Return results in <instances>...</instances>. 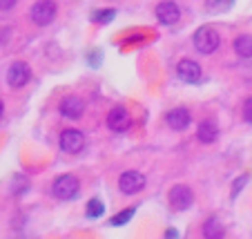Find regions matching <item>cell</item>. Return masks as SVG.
Segmentation results:
<instances>
[{
	"label": "cell",
	"instance_id": "1",
	"mask_svg": "<svg viewBox=\"0 0 252 239\" xmlns=\"http://www.w3.org/2000/svg\"><path fill=\"white\" fill-rule=\"evenodd\" d=\"M192 43H194V49L199 54H203V56H210V54H214L217 49H219L221 36H219V32H217L214 27H210V25H203V27H199L194 32V36H192Z\"/></svg>",
	"mask_w": 252,
	"mask_h": 239
},
{
	"label": "cell",
	"instance_id": "2",
	"mask_svg": "<svg viewBox=\"0 0 252 239\" xmlns=\"http://www.w3.org/2000/svg\"><path fill=\"white\" fill-rule=\"evenodd\" d=\"M78 192H81V183L74 174H61L56 181L52 183V195L61 201H69L76 199Z\"/></svg>",
	"mask_w": 252,
	"mask_h": 239
},
{
	"label": "cell",
	"instance_id": "3",
	"mask_svg": "<svg viewBox=\"0 0 252 239\" xmlns=\"http://www.w3.org/2000/svg\"><path fill=\"white\" fill-rule=\"evenodd\" d=\"M56 14H58V7L54 0H36L32 5V9H29V18L38 25V27L52 25L54 18H56Z\"/></svg>",
	"mask_w": 252,
	"mask_h": 239
},
{
	"label": "cell",
	"instance_id": "4",
	"mask_svg": "<svg viewBox=\"0 0 252 239\" xmlns=\"http://www.w3.org/2000/svg\"><path fill=\"white\" fill-rule=\"evenodd\" d=\"M58 143H61V150L67 154H78L85 150V134L81 132V130L76 128H67L61 132V139H58Z\"/></svg>",
	"mask_w": 252,
	"mask_h": 239
},
{
	"label": "cell",
	"instance_id": "5",
	"mask_svg": "<svg viewBox=\"0 0 252 239\" xmlns=\"http://www.w3.org/2000/svg\"><path fill=\"white\" fill-rule=\"evenodd\" d=\"M145 174H141L138 170H127L119 177V190L123 195H138L145 188Z\"/></svg>",
	"mask_w": 252,
	"mask_h": 239
},
{
	"label": "cell",
	"instance_id": "6",
	"mask_svg": "<svg viewBox=\"0 0 252 239\" xmlns=\"http://www.w3.org/2000/svg\"><path fill=\"white\" fill-rule=\"evenodd\" d=\"M58 112H61V116H65V119H69V121H78L85 114V101H83L81 96L69 94L58 103Z\"/></svg>",
	"mask_w": 252,
	"mask_h": 239
},
{
	"label": "cell",
	"instance_id": "7",
	"mask_svg": "<svg viewBox=\"0 0 252 239\" xmlns=\"http://www.w3.org/2000/svg\"><path fill=\"white\" fill-rule=\"evenodd\" d=\"M29 78H32V69H29V65L23 61L11 63L9 69H7V83H9V87H14V90L25 87L29 83Z\"/></svg>",
	"mask_w": 252,
	"mask_h": 239
},
{
	"label": "cell",
	"instance_id": "8",
	"mask_svg": "<svg viewBox=\"0 0 252 239\" xmlns=\"http://www.w3.org/2000/svg\"><path fill=\"white\" fill-rule=\"evenodd\" d=\"M167 199H170V206L174 208V210H188V208L194 204V192H192V188L179 183V186H174L170 190Z\"/></svg>",
	"mask_w": 252,
	"mask_h": 239
},
{
	"label": "cell",
	"instance_id": "9",
	"mask_svg": "<svg viewBox=\"0 0 252 239\" xmlns=\"http://www.w3.org/2000/svg\"><path fill=\"white\" fill-rule=\"evenodd\" d=\"M129 125H132V119H129V112L125 110L123 105H116L107 112V128H110L112 132L123 134L129 130Z\"/></svg>",
	"mask_w": 252,
	"mask_h": 239
},
{
	"label": "cell",
	"instance_id": "10",
	"mask_svg": "<svg viewBox=\"0 0 252 239\" xmlns=\"http://www.w3.org/2000/svg\"><path fill=\"white\" fill-rule=\"evenodd\" d=\"M154 14H157L158 23L167 25V27H172V25H176L179 20H181V9H179V5L172 2V0H163V2H158L157 9H154Z\"/></svg>",
	"mask_w": 252,
	"mask_h": 239
},
{
	"label": "cell",
	"instance_id": "11",
	"mask_svg": "<svg viewBox=\"0 0 252 239\" xmlns=\"http://www.w3.org/2000/svg\"><path fill=\"white\" fill-rule=\"evenodd\" d=\"M165 123L174 132H183V130H188L192 125V114L188 107H172L165 114Z\"/></svg>",
	"mask_w": 252,
	"mask_h": 239
},
{
	"label": "cell",
	"instance_id": "12",
	"mask_svg": "<svg viewBox=\"0 0 252 239\" xmlns=\"http://www.w3.org/2000/svg\"><path fill=\"white\" fill-rule=\"evenodd\" d=\"M201 65L196 61H192V58H183V61H179V65H176V76L181 78L183 83H190V85H194V83L201 81Z\"/></svg>",
	"mask_w": 252,
	"mask_h": 239
},
{
	"label": "cell",
	"instance_id": "13",
	"mask_svg": "<svg viewBox=\"0 0 252 239\" xmlns=\"http://www.w3.org/2000/svg\"><path fill=\"white\" fill-rule=\"evenodd\" d=\"M217 137H219L217 123H214V121H201L199 128H196V139H199L203 145H210L217 141Z\"/></svg>",
	"mask_w": 252,
	"mask_h": 239
},
{
	"label": "cell",
	"instance_id": "14",
	"mask_svg": "<svg viewBox=\"0 0 252 239\" xmlns=\"http://www.w3.org/2000/svg\"><path fill=\"white\" fill-rule=\"evenodd\" d=\"M203 239H225V228L217 217H210L203 224Z\"/></svg>",
	"mask_w": 252,
	"mask_h": 239
},
{
	"label": "cell",
	"instance_id": "15",
	"mask_svg": "<svg viewBox=\"0 0 252 239\" xmlns=\"http://www.w3.org/2000/svg\"><path fill=\"white\" fill-rule=\"evenodd\" d=\"M234 52L241 58H252V36L250 34H241L234 38Z\"/></svg>",
	"mask_w": 252,
	"mask_h": 239
},
{
	"label": "cell",
	"instance_id": "16",
	"mask_svg": "<svg viewBox=\"0 0 252 239\" xmlns=\"http://www.w3.org/2000/svg\"><path fill=\"white\" fill-rule=\"evenodd\" d=\"M134 212H136V208H134V206L127 208V210H121L116 217H112L110 224H112V226H125V224H127V221L134 217Z\"/></svg>",
	"mask_w": 252,
	"mask_h": 239
},
{
	"label": "cell",
	"instance_id": "17",
	"mask_svg": "<svg viewBox=\"0 0 252 239\" xmlns=\"http://www.w3.org/2000/svg\"><path fill=\"white\" fill-rule=\"evenodd\" d=\"M114 16H116L114 9H100V11H94L92 20H94V23H98V25H107V23H112V20H114Z\"/></svg>",
	"mask_w": 252,
	"mask_h": 239
},
{
	"label": "cell",
	"instance_id": "18",
	"mask_svg": "<svg viewBox=\"0 0 252 239\" xmlns=\"http://www.w3.org/2000/svg\"><path fill=\"white\" fill-rule=\"evenodd\" d=\"M105 212V206L100 199H92L90 204H87V217L90 219H96V217H100Z\"/></svg>",
	"mask_w": 252,
	"mask_h": 239
},
{
	"label": "cell",
	"instance_id": "19",
	"mask_svg": "<svg viewBox=\"0 0 252 239\" xmlns=\"http://www.w3.org/2000/svg\"><path fill=\"white\" fill-rule=\"evenodd\" d=\"M230 7H232V0H208L210 11H225Z\"/></svg>",
	"mask_w": 252,
	"mask_h": 239
},
{
	"label": "cell",
	"instance_id": "20",
	"mask_svg": "<svg viewBox=\"0 0 252 239\" xmlns=\"http://www.w3.org/2000/svg\"><path fill=\"white\" fill-rule=\"evenodd\" d=\"M243 121H246V123H252V96L243 101Z\"/></svg>",
	"mask_w": 252,
	"mask_h": 239
},
{
	"label": "cell",
	"instance_id": "21",
	"mask_svg": "<svg viewBox=\"0 0 252 239\" xmlns=\"http://www.w3.org/2000/svg\"><path fill=\"white\" fill-rule=\"evenodd\" d=\"M248 179H250V177H248V174H241V177H239L237 181H234V186H232V197H237L239 192H241V188L248 183Z\"/></svg>",
	"mask_w": 252,
	"mask_h": 239
},
{
	"label": "cell",
	"instance_id": "22",
	"mask_svg": "<svg viewBox=\"0 0 252 239\" xmlns=\"http://www.w3.org/2000/svg\"><path fill=\"white\" fill-rule=\"evenodd\" d=\"M16 2H18V0H0V11H9V9H14Z\"/></svg>",
	"mask_w": 252,
	"mask_h": 239
},
{
	"label": "cell",
	"instance_id": "23",
	"mask_svg": "<svg viewBox=\"0 0 252 239\" xmlns=\"http://www.w3.org/2000/svg\"><path fill=\"white\" fill-rule=\"evenodd\" d=\"M165 237H167V239H179V233H176L174 228H170V230H167V235H165Z\"/></svg>",
	"mask_w": 252,
	"mask_h": 239
},
{
	"label": "cell",
	"instance_id": "24",
	"mask_svg": "<svg viewBox=\"0 0 252 239\" xmlns=\"http://www.w3.org/2000/svg\"><path fill=\"white\" fill-rule=\"evenodd\" d=\"M2 114H5V103H2V99H0V119H2Z\"/></svg>",
	"mask_w": 252,
	"mask_h": 239
}]
</instances>
